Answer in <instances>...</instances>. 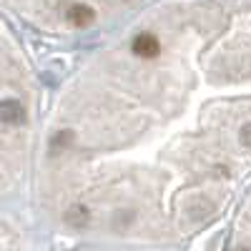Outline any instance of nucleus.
Wrapping results in <instances>:
<instances>
[{
  "mask_svg": "<svg viewBox=\"0 0 251 251\" xmlns=\"http://www.w3.org/2000/svg\"><path fill=\"white\" fill-rule=\"evenodd\" d=\"M214 203L208 201V199H203V196H194V199H188L186 201V206H183V216L191 221V224H199V221H203V219H208L214 214Z\"/></svg>",
  "mask_w": 251,
  "mask_h": 251,
  "instance_id": "nucleus-1",
  "label": "nucleus"
},
{
  "mask_svg": "<svg viewBox=\"0 0 251 251\" xmlns=\"http://www.w3.org/2000/svg\"><path fill=\"white\" fill-rule=\"evenodd\" d=\"M131 48H133V53L138 58H156L161 53V43H158V38L153 33H138L133 38Z\"/></svg>",
  "mask_w": 251,
  "mask_h": 251,
  "instance_id": "nucleus-2",
  "label": "nucleus"
},
{
  "mask_svg": "<svg viewBox=\"0 0 251 251\" xmlns=\"http://www.w3.org/2000/svg\"><path fill=\"white\" fill-rule=\"evenodd\" d=\"M66 20H68L71 25H75V28H88L93 20H96V13H93V8L86 5V3H73V5L66 10Z\"/></svg>",
  "mask_w": 251,
  "mask_h": 251,
  "instance_id": "nucleus-3",
  "label": "nucleus"
},
{
  "mask_svg": "<svg viewBox=\"0 0 251 251\" xmlns=\"http://www.w3.org/2000/svg\"><path fill=\"white\" fill-rule=\"evenodd\" d=\"M0 121H5V123H10V126L23 123V121H25V108H23V103L15 100V98L0 100Z\"/></svg>",
  "mask_w": 251,
  "mask_h": 251,
  "instance_id": "nucleus-4",
  "label": "nucleus"
},
{
  "mask_svg": "<svg viewBox=\"0 0 251 251\" xmlns=\"http://www.w3.org/2000/svg\"><path fill=\"white\" fill-rule=\"evenodd\" d=\"M66 224H71V226H75V228H80V226H86L88 221H91V211L83 203H73V206H68L66 208Z\"/></svg>",
  "mask_w": 251,
  "mask_h": 251,
  "instance_id": "nucleus-5",
  "label": "nucleus"
},
{
  "mask_svg": "<svg viewBox=\"0 0 251 251\" xmlns=\"http://www.w3.org/2000/svg\"><path fill=\"white\" fill-rule=\"evenodd\" d=\"M239 138H241V143L246 146V149H251V121H249L246 126H241V131H239Z\"/></svg>",
  "mask_w": 251,
  "mask_h": 251,
  "instance_id": "nucleus-6",
  "label": "nucleus"
},
{
  "mask_svg": "<svg viewBox=\"0 0 251 251\" xmlns=\"http://www.w3.org/2000/svg\"><path fill=\"white\" fill-rule=\"evenodd\" d=\"M71 143V133L66 131V133H58L55 138H53V146H68Z\"/></svg>",
  "mask_w": 251,
  "mask_h": 251,
  "instance_id": "nucleus-7",
  "label": "nucleus"
},
{
  "mask_svg": "<svg viewBox=\"0 0 251 251\" xmlns=\"http://www.w3.org/2000/svg\"><path fill=\"white\" fill-rule=\"evenodd\" d=\"M236 251H249V249H244V246H241V249H236Z\"/></svg>",
  "mask_w": 251,
  "mask_h": 251,
  "instance_id": "nucleus-8",
  "label": "nucleus"
}]
</instances>
